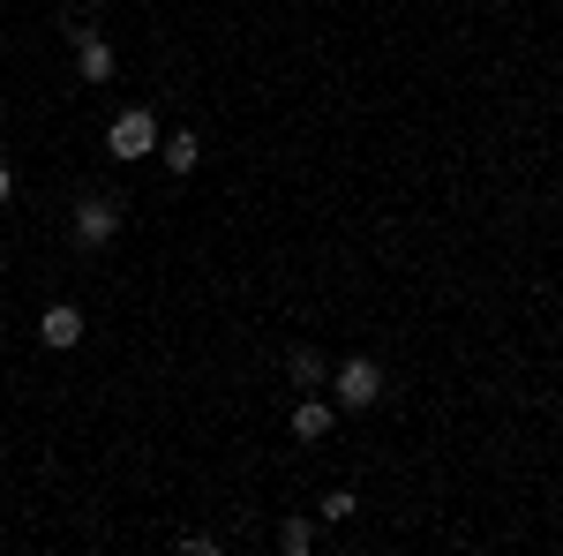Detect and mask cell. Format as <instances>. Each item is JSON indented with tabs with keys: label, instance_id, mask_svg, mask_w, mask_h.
Returning <instances> with one entry per match:
<instances>
[{
	"label": "cell",
	"instance_id": "obj_5",
	"mask_svg": "<svg viewBox=\"0 0 563 556\" xmlns=\"http://www.w3.org/2000/svg\"><path fill=\"white\" fill-rule=\"evenodd\" d=\"M38 339L53 346V353H68V346L84 339V308H76V301H53V308L38 316Z\"/></svg>",
	"mask_w": 563,
	"mask_h": 556
},
{
	"label": "cell",
	"instance_id": "obj_4",
	"mask_svg": "<svg viewBox=\"0 0 563 556\" xmlns=\"http://www.w3.org/2000/svg\"><path fill=\"white\" fill-rule=\"evenodd\" d=\"M113 233H121V204L113 196H84L76 204V249H106Z\"/></svg>",
	"mask_w": 563,
	"mask_h": 556
},
{
	"label": "cell",
	"instance_id": "obj_10",
	"mask_svg": "<svg viewBox=\"0 0 563 556\" xmlns=\"http://www.w3.org/2000/svg\"><path fill=\"white\" fill-rule=\"evenodd\" d=\"M353 512H361V497H353V489H331V497L316 504V519H331V526H339V519H353Z\"/></svg>",
	"mask_w": 563,
	"mask_h": 556
},
{
	"label": "cell",
	"instance_id": "obj_3",
	"mask_svg": "<svg viewBox=\"0 0 563 556\" xmlns=\"http://www.w3.org/2000/svg\"><path fill=\"white\" fill-rule=\"evenodd\" d=\"M68 45H76V76L84 84H113L121 61H113V45L98 39V23H68Z\"/></svg>",
	"mask_w": 563,
	"mask_h": 556
},
{
	"label": "cell",
	"instance_id": "obj_7",
	"mask_svg": "<svg viewBox=\"0 0 563 556\" xmlns=\"http://www.w3.org/2000/svg\"><path fill=\"white\" fill-rule=\"evenodd\" d=\"M158 159H166V173H174V181H180V173H196L203 135H188V129H180V135H158Z\"/></svg>",
	"mask_w": 563,
	"mask_h": 556
},
{
	"label": "cell",
	"instance_id": "obj_1",
	"mask_svg": "<svg viewBox=\"0 0 563 556\" xmlns=\"http://www.w3.org/2000/svg\"><path fill=\"white\" fill-rule=\"evenodd\" d=\"M376 399H384V369H376L368 353H353V361L331 369V406H339V414H361V406H376Z\"/></svg>",
	"mask_w": 563,
	"mask_h": 556
},
{
	"label": "cell",
	"instance_id": "obj_8",
	"mask_svg": "<svg viewBox=\"0 0 563 556\" xmlns=\"http://www.w3.org/2000/svg\"><path fill=\"white\" fill-rule=\"evenodd\" d=\"M294 384L316 391V384H331V361L316 353V346H294Z\"/></svg>",
	"mask_w": 563,
	"mask_h": 556
},
{
	"label": "cell",
	"instance_id": "obj_6",
	"mask_svg": "<svg viewBox=\"0 0 563 556\" xmlns=\"http://www.w3.org/2000/svg\"><path fill=\"white\" fill-rule=\"evenodd\" d=\"M331 422H339V406H331V399H316V391H301V406H294V436H301V444H323Z\"/></svg>",
	"mask_w": 563,
	"mask_h": 556
},
{
	"label": "cell",
	"instance_id": "obj_9",
	"mask_svg": "<svg viewBox=\"0 0 563 556\" xmlns=\"http://www.w3.org/2000/svg\"><path fill=\"white\" fill-rule=\"evenodd\" d=\"M278 549L308 556V549H316V519H286V526H278Z\"/></svg>",
	"mask_w": 563,
	"mask_h": 556
},
{
	"label": "cell",
	"instance_id": "obj_11",
	"mask_svg": "<svg viewBox=\"0 0 563 556\" xmlns=\"http://www.w3.org/2000/svg\"><path fill=\"white\" fill-rule=\"evenodd\" d=\"M8 196H15V173H8V166H0V204H8Z\"/></svg>",
	"mask_w": 563,
	"mask_h": 556
},
{
	"label": "cell",
	"instance_id": "obj_2",
	"mask_svg": "<svg viewBox=\"0 0 563 556\" xmlns=\"http://www.w3.org/2000/svg\"><path fill=\"white\" fill-rule=\"evenodd\" d=\"M106 151H113V159H151V151H158V113H151V106H129V113H113V129H106Z\"/></svg>",
	"mask_w": 563,
	"mask_h": 556
}]
</instances>
